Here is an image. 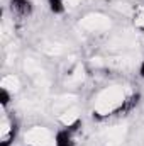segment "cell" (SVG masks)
Masks as SVG:
<instances>
[{"instance_id":"6da1fadb","label":"cell","mask_w":144,"mask_h":146,"mask_svg":"<svg viewBox=\"0 0 144 146\" xmlns=\"http://www.w3.org/2000/svg\"><path fill=\"white\" fill-rule=\"evenodd\" d=\"M127 100L129 99L126 97V94H124V90L120 87H110V88L102 90L97 95V102H95L93 112L98 117H107L114 112H119L127 104Z\"/></svg>"},{"instance_id":"7a4b0ae2","label":"cell","mask_w":144,"mask_h":146,"mask_svg":"<svg viewBox=\"0 0 144 146\" xmlns=\"http://www.w3.org/2000/svg\"><path fill=\"white\" fill-rule=\"evenodd\" d=\"M26 139L31 146H54V136L46 127H31L26 134Z\"/></svg>"},{"instance_id":"3957f363","label":"cell","mask_w":144,"mask_h":146,"mask_svg":"<svg viewBox=\"0 0 144 146\" xmlns=\"http://www.w3.org/2000/svg\"><path fill=\"white\" fill-rule=\"evenodd\" d=\"M81 26L87 31H90V33H100V31H105V29L110 27V21H108L105 15L92 14V15H87L81 21Z\"/></svg>"},{"instance_id":"277c9868","label":"cell","mask_w":144,"mask_h":146,"mask_svg":"<svg viewBox=\"0 0 144 146\" xmlns=\"http://www.w3.org/2000/svg\"><path fill=\"white\" fill-rule=\"evenodd\" d=\"M75 126H65V129L58 131L54 136V146H75L76 145V134H75Z\"/></svg>"},{"instance_id":"5b68a950","label":"cell","mask_w":144,"mask_h":146,"mask_svg":"<svg viewBox=\"0 0 144 146\" xmlns=\"http://www.w3.org/2000/svg\"><path fill=\"white\" fill-rule=\"evenodd\" d=\"M0 126H2L0 127V139H2L0 143H2V146H9L14 141V136H15V124L7 115H3Z\"/></svg>"},{"instance_id":"8992f818","label":"cell","mask_w":144,"mask_h":146,"mask_svg":"<svg viewBox=\"0 0 144 146\" xmlns=\"http://www.w3.org/2000/svg\"><path fill=\"white\" fill-rule=\"evenodd\" d=\"M10 9L12 14L19 19H24L27 15H31L32 12V2L31 0H12L10 2Z\"/></svg>"},{"instance_id":"52a82bcc","label":"cell","mask_w":144,"mask_h":146,"mask_svg":"<svg viewBox=\"0 0 144 146\" xmlns=\"http://www.w3.org/2000/svg\"><path fill=\"white\" fill-rule=\"evenodd\" d=\"M0 88L2 90H7L10 94H14L17 88H19V78L15 75H5L0 82Z\"/></svg>"},{"instance_id":"ba28073f","label":"cell","mask_w":144,"mask_h":146,"mask_svg":"<svg viewBox=\"0 0 144 146\" xmlns=\"http://www.w3.org/2000/svg\"><path fill=\"white\" fill-rule=\"evenodd\" d=\"M48 3H49V9L53 12H56V14H59V12H63L66 9V2L65 0H48Z\"/></svg>"},{"instance_id":"9c48e42d","label":"cell","mask_w":144,"mask_h":146,"mask_svg":"<svg viewBox=\"0 0 144 146\" xmlns=\"http://www.w3.org/2000/svg\"><path fill=\"white\" fill-rule=\"evenodd\" d=\"M66 2V7H75V5H78L81 0H65Z\"/></svg>"},{"instance_id":"30bf717a","label":"cell","mask_w":144,"mask_h":146,"mask_svg":"<svg viewBox=\"0 0 144 146\" xmlns=\"http://www.w3.org/2000/svg\"><path fill=\"white\" fill-rule=\"evenodd\" d=\"M139 73H141V76H144V60L141 63V66H139Z\"/></svg>"},{"instance_id":"8fae6325","label":"cell","mask_w":144,"mask_h":146,"mask_svg":"<svg viewBox=\"0 0 144 146\" xmlns=\"http://www.w3.org/2000/svg\"><path fill=\"white\" fill-rule=\"evenodd\" d=\"M139 26H141V27H144V19H141V22H139Z\"/></svg>"}]
</instances>
